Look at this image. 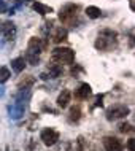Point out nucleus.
<instances>
[{
	"label": "nucleus",
	"mask_w": 135,
	"mask_h": 151,
	"mask_svg": "<svg viewBox=\"0 0 135 151\" xmlns=\"http://www.w3.org/2000/svg\"><path fill=\"white\" fill-rule=\"evenodd\" d=\"M116 37H118L116 32H113V30H103L99 35V38L96 40V48H97V50H100V51L110 50L111 46L116 45Z\"/></svg>",
	"instance_id": "f257e3e1"
},
{
	"label": "nucleus",
	"mask_w": 135,
	"mask_h": 151,
	"mask_svg": "<svg viewBox=\"0 0 135 151\" xmlns=\"http://www.w3.org/2000/svg\"><path fill=\"white\" fill-rule=\"evenodd\" d=\"M42 48H43V45L42 42H40L38 38H30V42H29V48H27V58L26 60L30 65H37L38 64V56H40V52H42Z\"/></svg>",
	"instance_id": "f03ea898"
},
{
	"label": "nucleus",
	"mask_w": 135,
	"mask_h": 151,
	"mask_svg": "<svg viewBox=\"0 0 135 151\" xmlns=\"http://www.w3.org/2000/svg\"><path fill=\"white\" fill-rule=\"evenodd\" d=\"M52 59L59 64H72L75 59V52L70 48H56L52 51Z\"/></svg>",
	"instance_id": "7ed1b4c3"
},
{
	"label": "nucleus",
	"mask_w": 135,
	"mask_h": 151,
	"mask_svg": "<svg viewBox=\"0 0 135 151\" xmlns=\"http://www.w3.org/2000/svg\"><path fill=\"white\" fill-rule=\"evenodd\" d=\"M76 11H78V5H75V3H67V5H64L62 8H60L59 19L62 22H70L76 16Z\"/></svg>",
	"instance_id": "20e7f679"
},
{
	"label": "nucleus",
	"mask_w": 135,
	"mask_h": 151,
	"mask_svg": "<svg viewBox=\"0 0 135 151\" xmlns=\"http://www.w3.org/2000/svg\"><path fill=\"white\" fill-rule=\"evenodd\" d=\"M129 115V108L126 105H114L107 111V118L110 121L113 119H119V118H124Z\"/></svg>",
	"instance_id": "39448f33"
},
{
	"label": "nucleus",
	"mask_w": 135,
	"mask_h": 151,
	"mask_svg": "<svg viewBox=\"0 0 135 151\" xmlns=\"http://www.w3.org/2000/svg\"><path fill=\"white\" fill-rule=\"evenodd\" d=\"M40 138H42V142L46 146H52V145H56L57 140H59V134H57L54 129H45L42 132V135H40Z\"/></svg>",
	"instance_id": "423d86ee"
},
{
	"label": "nucleus",
	"mask_w": 135,
	"mask_h": 151,
	"mask_svg": "<svg viewBox=\"0 0 135 151\" xmlns=\"http://www.w3.org/2000/svg\"><path fill=\"white\" fill-rule=\"evenodd\" d=\"M103 146L107 151H122L124 145L121 143V140H118L116 137H105Z\"/></svg>",
	"instance_id": "0eeeda50"
},
{
	"label": "nucleus",
	"mask_w": 135,
	"mask_h": 151,
	"mask_svg": "<svg viewBox=\"0 0 135 151\" xmlns=\"http://www.w3.org/2000/svg\"><path fill=\"white\" fill-rule=\"evenodd\" d=\"M0 34H2L3 37H5L6 40H11L14 37L16 34V27H14V24L11 22V21H5L0 26Z\"/></svg>",
	"instance_id": "6e6552de"
},
{
	"label": "nucleus",
	"mask_w": 135,
	"mask_h": 151,
	"mask_svg": "<svg viewBox=\"0 0 135 151\" xmlns=\"http://www.w3.org/2000/svg\"><path fill=\"white\" fill-rule=\"evenodd\" d=\"M70 99H72V92L68 91V89H64V91L59 94V97H57V105H59L60 108L68 107V104H70Z\"/></svg>",
	"instance_id": "1a4fd4ad"
},
{
	"label": "nucleus",
	"mask_w": 135,
	"mask_h": 151,
	"mask_svg": "<svg viewBox=\"0 0 135 151\" xmlns=\"http://www.w3.org/2000/svg\"><path fill=\"white\" fill-rule=\"evenodd\" d=\"M91 94H92L91 86H89L88 83H83V84L80 86V89L76 91V97H80V99H88Z\"/></svg>",
	"instance_id": "9d476101"
},
{
	"label": "nucleus",
	"mask_w": 135,
	"mask_h": 151,
	"mask_svg": "<svg viewBox=\"0 0 135 151\" xmlns=\"http://www.w3.org/2000/svg\"><path fill=\"white\" fill-rule=\"evenodd\" d=\"M24 67H26V59L24 58H16L11 60V68L16 72V73H21L24 70Z\"/></svg>",
	"instance_id": "9b49d317"
},
{
	"label": "nucleus",
	"mask_w": 135,
	"mask_h": 151,
	"mask_svg": "<svg viewBox=\"0 0 135 151\" xmlns=\"http://www.w3.org/2000/svg\"><path fill=\"white\" fill-rule=\"evenodd\" d=\"M67 35H68L67 29H64V27H59V29L56 30V34L52 35V40H54L56 43H60V42H64V40L67 38Z\"/></svg>",
	"instance_id": "f8f14e48"
},
{
	"label": "nucleus",
	"mask_w": 135,
	"mask_h": 151,
	"mask_svg": "<svg viewBox=\"0 0 135 151\" xmlns=\"http://www.w3.org/2000/svg\"><path fill=\"white\" fill-rule=\"evenodd\" d=\"M34 10L37 11V13H40V14H48V13H52V8L51 6H46V5H43V3H40V2H35L34 3Z\"/></svg>",
	"instance_id": "ddd939ff"
},
{
	"label": "nucleus",
	"mask_w": 135,
	"mask_h": 151,
	"mask_svg": "<svg viewBox=\"0 0 135 151\" xmlns=\"http://www.w3.org/2000/svg\"><path fill=\"white\" fill-rule=\"evenodd\" d=\"M86 14L91 19H97V18H100L102 11H100V8H97V6H88L86 8Z\"/></svg>",
	"instance_id": "4468645a"
},
{
	"label": "nucleus",
	"mask_w": 135,
	"mask_h": 151,
	"mask_svg": "<svg viewBox=\"0 0 135 151\" xmlns=\"http://www.w3.org/2000/svg\"><path fill=\"white\" fill-rule=\"evenodd\" d=\"M81 148H83V138H78L76 142H72V143L67 145V150L65 151H81Z\"/></svg>",
	"instance_id": "2eb2a0df"
},
{
	"label": "nucleus",
	"mask_w": 135,
	"mask_h": 151,
	"mask_svg": "<svg viewBox=\"0 0 135 151\" xmlns=\"http://www.w3.org/2000/svg\"><path fill=\"white\" fill-rule=\"evenodd\" d=\"M60 73H62V68H60L59 65H51L48 78H57V76H60Z\"/></svg>",
	"instance_id": "dca6fc26"
},
{
	"label": "nucleus",
	"mask_w": 135,
	"mask_h": 151,
	"mask_svg": "<svg viewBox=\"0 0 135 151\" xmlns=\"http://www.w3.org/2000/svg\"><path fill=\"white\" fill-rule=\"evenodd\" d=\"M80 116H81V110H80V107H75V108L70 110V116H68V119L73 122V121H78Z\"/></svg>",
	"instance_id": "f3484780"
},
{
	"label": "nucleus",
	"mask_w": 135,
	"mask_h": 151,
	"mask_svg": "<svg viewBox=\"0 0 135 151\" xmlns=\"http://www.w3.org/2000/svg\"><path fill=\"white\" fill-rule=\"evenodd\" d=\"M11 76L10 70H8L6 67H0V83H5V81H8V78Z\"/></svg>",
	"instance_id": "a211bd4d"
},
{
	"label": "nucleus",
	"mask_w": 135,
	"mask_h": 151,
	"mask_svg": "<svg viewBox=\"0 0 135 151\" xmlns=\"http://www.w3.org/2000/svg\"><path fill=\"white\" fill-rule=\"evenodd\" d=\"M132 130V126L129 124V122H122V124H119V132L126 134V132H130Z\"/></svg>",
	"instance_id": "6ab92c4d"
},
{
	"label": "nucleus",
	"mask_w": 135,
	"mask_h": 151,
	"mask_svg": "<svg viewBox=\"0 0 135 151\" xmlns=\"http://www.w3.org/2000/svg\"><path fill=\"white\" fill-rule=\"evenodd\" d=\"M127 150L129 151H135V138H129L127 140Z\"/></svg>",
	"instance_id": "aec40b11"
},
{
	"label": "nucleus",
	"mask_w": 135,
	"mask_h": 151,
	"mask_svg": "<svg viewBox=\"0 0 135 151\" xmlns=\"http://www.w3.org/2000/svg\"><path fill=\"white\" fill-rule=\"evenodd\" d=\"M102 99H103V96H97V102H96V107H102Z\"/></svg>",
	"instance_id": "412c9836"
},
{
	"label": "nucleus",
	"mask_w": 135,
	"mask_h": 151,
	"mask_svg": "<svg viewBox=\"0 0 135 151\" xmlns=\"http://www.w3.org/2000/svg\"><path fill=\"white\" fill-rule=\"evenodd\" d=\"M0 11H2V13H3V11H6V6H5V3H3L2 0H0Z\"/></svg>",
	"instance_id": "4be33fe9"
},
{
	"label": "nucleus",
	"mask_w": 135,
	"mask_h": 151,
	"mask_svg": "<svg viewBox=\"0 0 135 151\" xmlns=\"http://www.w3.org/2000/svg\"><path fill=\"white\" fill-rule=\"evenodd\" d=\"M24 2H26V0H24Z\"/></svg>",
	"instance_id": "5701e85b"
}]
</instances>
